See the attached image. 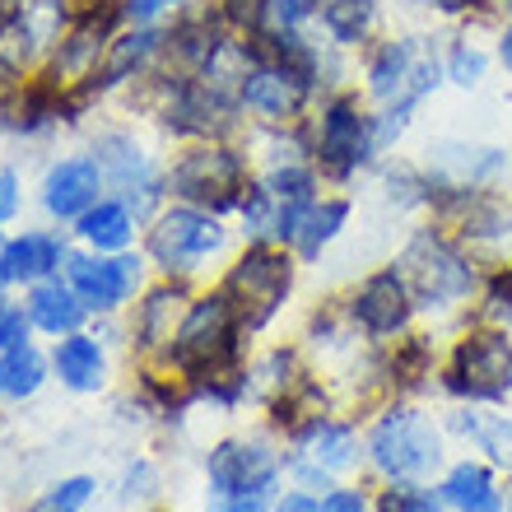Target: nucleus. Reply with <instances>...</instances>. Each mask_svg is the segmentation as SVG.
Segmentation results:
<instances>
[{
  "label": "nucleus",
  "mask_w": 512,
  "mask_h": 512,
  "mask_svg": "<svg viewBox=\"0 0 512 512\" xmlns=\"http://www.w3.org/2000/svg\"><path fill=\"white\" fill-rule=\"evenodd\" d=\"M378 512H443V494H429L419 485H391L378 499Z\"/></svg>",
  "instance_id": "obj_33"
},
{
  "label": "nucleus",
  "mask_w": 512,
  "mask_h": 512,
  "mask_svg": "<svg viewBox=\"0 0 512 512\" xmlns=\"http://www.w3.org/2000/svg\"><path fill=\"white\" fill-rule=\"evenodd\" d=\"M480 5H485L489 14H499V19H508L512 24V0H480Z\"/></svg>",
  "instance_id": "obj_43"
},
{
  "label": "nucleus",
  "mask_w": 512,
  "mask_h": 512,
  "mask_svg": "<svg viewBox=\"0 0 512 512\" xmlns=\"http://www.w3.org/2000/svg\"><path fill=\"white\" fill-rule=\"evenodd\" d=\"M28 322L24 308H10V303H0V350H14V345H24L28 340Z\"/></svg>",
  "instance_id": "obj_34"
},
{
  "label": "nucleus",
  "mask_w": 512,
  "mask_h": 512,
  "mask_svg": "<svg viewBox=\"0 0 512 512\" xmlns=\"http://www.w3.org/2000/svg\"><path fill=\"white\" fill-rule=\"evenodd\" d=\"M317 19H322L331 42L354 47V42H364L368 28H373V0H326Z\"/></svg>",
  "instance_id": "obj_24"
},
{
  "label": "nucleus",
  "mask_w": 512,
  "mask_h": 512,
  "mask_svg": "<svg viewBox=\"0 0 512 512\" xmlns=\"http://www.w3.org/2000/svg\"><path fill=\"white\" fill-rule=\"evenodd\" d=\"M280 475V461L266 443H224L210 452V485L215 494H252V489H270Z\"/></svg>",
  "instance_id": "obj_14"
},
{
  "label": "nucleus",
  "mask_w": 512,
  "mask_h": 512,
  "mask_svg": "<svg viewBox=\"0 0 512 512\" xmlns=\"http://www.w3.org/2000/svg\"><path fill=\"white\" fill-rule=\"evenodd\" d=\"M489 308H494V312H508V317H512V266L499 270V275L489 280Z\"/></svg>",
  "instance_id": "obj_36"
},
{
  "label": "nucleus",
  "mask_w": 512,
  "mask_h": 512,
  "mask_svg": "<svg viewBox=\"0 0 512 512\" xmlns=\"http://www.w3.org/2000/svg\"><path fill=\"white\" fill-rule=\"evenodd\" d=\"M345 219H350V201H340V196H331V201H312L308 215H303V224H298L294 247L303 256H322V247L345 229Z\"/></svg>",
  "instance_id": "obj_23"
},
{
  "label": "nucleus",
  "mask_w": 512,
  "mask_h": 512,
  "mask_svg": "<svg viewBox=\"0 0 512 512\" xmlns=\"http://www.w3.org/2000/svg\"><path fill=\"white\" fill-rule=\"evenodd\" d=\"M33 28L24 19H0V75H14L24 70V61L33 56Z\"/></svg>",
  "instance_id": "obj_29"
},
{
  "label": "nucleus",
  "mask_w": 512,
  "mask_h": 512,
  "mask_svg": "<svg viewBox=\"0 0 512 512\" xmlns=\"http://www.w3.org/2000/svg\"><path fill=\"white\" fill-rule=\"evenodd\" d=\"M485 52L475 47V42H457L452 47V56H447V66H443V75L452 84H461V89H475V84L485 80Z\"/></svg>",
  "instance_id": "obj_31"
},
{
  "label": "nucleus",
  "mask_w": 512,
  "mask_h": 512,
  "mask_svg": "<svg viewBox=\"0 0 512 512\" xmlns=\"http://www.w3.org/2000/svg\"><path fill=\"white\" fill-rule=\"evenodd\" d=\"M219 512H266V489H252V494H229V503Z\"/></svg>",
  "instance_id": "obj_38"
},
{
  "label": "nucleus",
  "mask_w": 512,
  "mask_h": 512,
  "mask_svg": "<svg viewBox=\"0 0 512 512\" xmlns=\"http://www.w3.org/2000/svg\"><path fill=\"white\" fill-rule=\"evenodd\" d=\"M19 210V177L10 168H0V229H5V219Z\"/></svg>",
  "instance_id": "obj_37"
},
{
  "label": "nucleus",
  "mask_w": 512,
  "mask_h": 512,
  "mask_svg": "<svg viewBox=\"0 0 512 512\" xmlns=\"http://www.w3.org/2000/svg\"><path fill=\"white\" fill-rule=\"evenodd\" d=\"M499 61H503V70L512 75V24L499 33Z\"/></svg>",
  "instance_id": "obj_42"
},
{
  "label": "nucleus",
  "mask_w": 512,
  "mask_h": 512,
  "mask_svg": "<svg viewBox=\"0 0 512 512\" xmlns=\"http://www.w3.org/2000/svg\"><path fill=\"white\" fill-rule=\"evenodd\" d=\"M415 312V294L405 289L401 270H382L354 294V322L364 326L368 336H396Z\"/></svg>",
  "instance_id": "obj_15"
},
{
  "label": "nucleus",
  "mask_w": 512,
  "mask_h": 512,
  "mask_svg": "<svg viewBox=\"0 0 512 512\" xmlns=\"http://www.w3.org/2000/svg\"><path fill=\"white\" fill-rule=\"evenodd\" d=\"M61 261V243L47 238V233H24V238H14L5 252H0V270H5V280L14 284H38L47 280Z\"/></svg>",
  "instance_id": "obj_19"
},
{
  "label": "nucleus",
  "mask_w": 512,
  "mask_h": 512,
  "mask_svg": "<svg viewBox=\"0 0 512 512\" xmlns=\"http://www.w3.org/2000/svg\"><path fill=\"white\" fill-rule=\"evenodd\" d=\"M275 512H322V503L308 499V494H289V499H284Z\"/></svg>",
  "instance_id": "obj_40"
},
{
  "label": "nucleus",
  "mask_w": 512,
  "mask_h": 512,
  "mask_svg": "<svg viewBox=\"0 0 512 512\" xmlns=\"http://www.w3.org/2000/svg\"><path fill=\"white\" fill-rule=\"evenodd\" d=\"M131 229H135L131 210L122 201H98L80 215V238L89 247H98V252H122L131 243Z\"/></svg>",
  "instance_id": "obj_22"
},
{
  "label": "nucleus",
  "mask_w": 512,
  "mask_h": 512,
  "mask_svg": "<svg viewBox=\"0 0 512 512\" xmlns=\"http://www.w3.org/2000/svg\"><path fill=\"white\" fill-rule=\"evenodd\" d=\"M42 378H47V364H42V354L33 350V345H14V350H5V359H0V391L5 396H33V391L42 387Z\"/></svg>",
  "instance_id": "obj_25"
},
{
  "label": "nucleus",
  "mask_w": 512,
  "mask_h": 512,
  "mask_svg": "<svg viewBox=\"0 0 512 512\" xmlns=\"http://www.w3.org/2000/svg\"><path fill=\"white\" fill-rule=\"evenodd\" d=\"M154 52V33H131V38L112 42V61H108V84H122L131 75V66H140Z\"/></svg>",
  "instance_id": "obj_32"
},
{
  "label": "nucleus",
  "mask_w": 512,
  "mask_h": 512,
  "mask_svg": "<svg viewBox=\"0 0 512 512\" xmlns=\"http://www.w3.org/2000/svg\"><path fill=\"white\" fill-rule=\"evenodd\" d=\"M70 289L80 294L84 308L108 312L117 308L135 284H140V261L135 256H117V261H103V256H70Z\"/></svg>",
  "instance_id": "obj_13"
},
{
  "label": "nucleus",
  "mask_w": 512,
  "mask_h": 512,
  "mask_svg": "<svg viewBox=\"0 0 512 512\" xmlns=\"http://www.w3.org/2000/svg\"><path fill=\"white\" fill-rule=\"evenodd\" d=\"M447 387L471 396V401H494L503 391H512V345L499 331L485 336H466L452 354L447 368Z\"/></svg>",
  "instance_id": "obj_9"
},
{
  "label": "nucleus",
  "mask_w": 512,
  "mask_h": 512,
  "mask_svg": "<svg viewBox=\"0 0 512 512\" xmlns=\"http://www.w3.org/2000/svg\"><path fill=\"white\" fill-rule=\"evenodd\" d=\"M89 494H94V480H89V475H75V480L52 485L28 512H80L84 503H89Z\"/></svg>",
  "instance_id": "obj_30"
},
{
  "label": "nucleus",
  "mask_w": 512,
  "mask_h": 512,
  "mask_svg": "<svg viewBox=\"0 0 512 512\" xmlns=\"http://www.w3.org/2000/svg\"><path fill=\"white\" fill-rule=\"evenodd\" d=\"M508 168V154L471 140H438L429 145V187L438 191H480Z\"/></svg>",
  "instance_id": "obj_11"
},
{
  "label": "nucleus",
  "mask_w": 512,
  "mask_h": 512,
  "mask_svg": "<svg viewBox=\"0 0 512 512\" xmlns=\"http://www.w3.org/2000/svg\"><path fill=\"white\" fill-rule=\"evenodd\" d=\"M56 373L70 391H98L103 387V350H98L89 336H75L70 331L61 345H56Z\"/></svg>",
  "instance_id": "obj_21"
},
{
  "label": "nucleus",
  "mask_w": 512,
  "mask_h": 512,
  "mask_svg": "<svg viewBox=\"0 0 512 512\" xmlns=\"http://www.w3.org/2000/svg\"><path fill=\"white\" fill-rule=\"evenodd\" d=\"M373 154H378V145H373V117L359 108L354 94H336L322 108L317 140H312L317 168H322L326 177H350V173H359Z\"/></svg>",
  "instance_id": "obj_4"
},
{
  "label": "nucleus",
  "mask_w": 512,
  "mask_h": 512,
  "mask_svg": "<svg viewBox=\"0 0 512 512\" xmlns=\"http://www.w3.org/2000/svg\"><path fill=\"white\" fill-rule=\"evenodd\" d=\"M98 182H103V168H98L94 159L56 163L52 173H47V182H42V205H47L56 219H75L98 201Z\"/></svg>",
  "instance_id": "obj_16"
},
{
  "label": "nucleus",
  "mask_w": 512,
  "mask_h": 512,
  "mask_svg": "<svg viewBox=\"0 0 512 512\" xmlns=\"http://www.w3.org/2000/svg\"><path fill=\"white\" fill-rule=\"evenodd\" d=\"M163 5H173V0H126V14L145 24V19H154V14L163 10Z\"/></svg>",
  "instance_id": "obj_39"
},
{
  "label": "nucleus",
  "mask_w": 512,
  "mask_h": 512,
  "mask_svg": "<svg viewBox=\"0 0 512 512\" xmlns=\"http://www.w3.org/2000/svg\"><path fill=\"white\" fill-rule=\"evenodd\" d=\"M429 10H438V14H466V10H475L480 0H424Z\"/></svg>",
  "instance_id": "obj_41"
},
{
  "label": "nucleus",
  "mask_w": 512,
  "mask_h": 512,
  "mask_svg": "<svg viewBox=\"0 0 512 512\" xmlns=\"http://www.w3.org/2000/svg\"><path fill=\"white\" fill-rule=\"evenodd\" d=\"M108 47V19H84L56 52V80L61 84H80L98 70V56Z\"/></svg>",
  "instance_id": "obj_18"
},
{
  "label": "nucleus",
  "mask_w": 512,
  "mask_h": 512,
  "mask_svg": "<svg viewBox=\"0 0 512 512\" xmlns=\"http://www.w3.org/2000/svg\"><path fill=\"white\" fill-rule=\"evenodd\" d=\"M238 308L233 298L219 289V294L191 303V312L182 317L177 326V345H173V359L191 373H215L224 359L233 354V336H238Z\"/></svg>",
  "instance_id": "obj_6"
},
{
  "label": "nucleus",
  "mask_w": 512,
  "mask_h": 512,
  "mask_svg": "<svg viewBox=\"0 0 512 512\" xmlns=\"http://www.w3.org/2000/svg\"><path fill=\"white\" fill-rule=\"evenodd\" d=\"M461 429L471 433L499 466H512V415H480L475 410V415L461 419Z\"/></svg>",
  "instance_id": "obj_28"
},
{
  "label": "nucleus",
  "mask_w": 512,
  "mask_h": 512,
  "mask_svg": "<svg viewBox=\"0 0 512 512\" xmlns=\"http://www.w3.org/2000/svg\"><path fill=\"white\" fill-rule=\"evenodd\" d=\"M177 303H182V289H154V294L140 303V317H135V336L145 345H159V340L173 336V317Z\"/></svg>",
  "instance_id": "obj_26"
},
{
  "label": "nucleus",
  "mask_w": 512,
  "mask_h": 512,
  "mask_svg": "<svg viewBox=\"0 0 512 512\" xmlns=\"http://www.w3.org/2000/svg\"><path fill=\"white\" fill-rule=\"evenodd\" d=\"M0 294H5V270H0Z\"/></svg>",
  "instance_id": "obj_44"
},
{
  "label": "nucleus",
  "mask_w": 512,
  "mask_h": 512,
  "mask_svg": "<svg viewBox=\"0 0 512 512\" xmlns=\"http://www.w3.org/2000/svg\"><path fill=\"white\" fill-rule=\"evenodd\" d=\"M289 284H294V261L284 252H275V247H252V252L229 270L224 294L233 298L238 322H243L247 331H256V326H266L270 317L280 312Z\"/></svg>",
  "instance_id": "obj_5"
},
{
  "label": "nucleus",
  "mask_w": 512,
  "mask_h": 512,
  "mask_svg": "<svg viewBox=\"0 0 512 512\" xmlns=\"http://www.w3.org/2000/svg\"><path fill=\"white\" fill-rule=\"evenodd\" d=\"M247 182L243 159L224 145H201L182 154L173 168V191L187 205H210V210H229V205H243Z\"/></svg>",
  "instance_id": "obj_7"
},
{
  "label": "nucleus",
  "mask_w": 512,
  "mask_h": 512,
  "mask_svg": "<svg viewBox=\"0 0 512 512\" xmlns=\"http://www.w3.org/2000/svg\"><path fill=\"white\" fill-rule=\"evenodd\" d=\"M219 247H224V229H219L215 215H205L201 205H177L149 233V256L163 270H177V275L201 270Z\"/></svg>",
  "instance_id": "obj_8"
},
{
  "label": "nucleus",
  "mask_w": 512,
  "mask_h": 512,
  "mask_svg": "<svg viewBox=\"0 0 512 512\" xmlns=\"http://www.w3.org/2000/svg\"><path fill=\"white\" fill-rule=\"evenodd\" d=\"M326 0H261V33L256 38H275V33H298V28L322 14Z\"/></svg>",
  "instance_id": "obj_27"
},
{
  "label": "nucleus",
  "mask_w": 512,
  "mask_h": 512,
  "mask_svg": "<svg viewBox=\"0 0 512 512\" xmlns=\"http://www.w3.org/2000/svg\"><path fill=\"white\" fill-rule=\"evenodd\" d=\"M308 94H312L308 75L294 66H284V61H275V56H266V52H256V66L247 70L243 89H238L243 108L275 126L294 122L298 112L308 108Z\"/></svg>",
  "instance_id": "obj_10"
},
{
  "label": "nucleus",
  "mask_w": 512,
  "mask_h": 512,
  "mask_svg": "<svg viewBox=\"0 0 512 512\" xmlns=\"http://www.w3.org/2000/svg\"><path fill=\"white\" fill-rule=\"evenodd\" d=\"M322 512H368V503L359 489H331L322 499Z\"/></svg>",
  "instance_id": "obj_35"
},
{
  "label": "nucleus",
  "mask_w": 512,
  "mask_h": 512,
  "mask_svg": "<svg viewBox=\"0 0 512 512\" xmlns=\"http://www.w3.org/2000/svg\"><path fill=\"white\" fill-rule=\"evenodd\" d=\"M508 512H512V503H508Z\"/></svg>",
  "instance_id": "obj_45"
},
{
  "label": "nucleus",
  "mask_w": 512,
  "mask_h": 512,
  "mask_svg": "<svg viewBox=\"0 0 512 512\" xmlns=\"http://www.w3.org/2000/svg\"><path fill=\"white\" fill-rule=\"evenodd\" d=\"M438 75H443V66L419 52L415 38H387L368 56V94L401 112H415L424 94H433Z\"/></svg>",
  "instance_id": "obj_3"
},
{
  "label": "nucleus",
  "mask_w": 512,
  "mask_h": 512,
  "mask_svg": "<svg viewBox=\"0 0 512 512\" xmlns=\"http://www.w3.org/2000/svg\"><path fill=\"white\" fill-rule=\"evenodd\" d=\"M401 280L405 289L419 298V303H429V308H447V303H461V298L475 289V266L471 256L452 247L443 233L433 229H419L410 238V247L401 252Z\"/></svg>",
  "instance_id": "obj_2"
},
{
  "label": "nucleus",
  "mask_w": 512,
  "mask_h": 512,
  "mask_svg": "<svg viewBox=\"0 0 512 512\" xmlns=\"http://www.w3.org/2000/svg\"><path fill=\"white\" fill-rule=\"evenodd\" d=\"M359 461V438H354L345 424H308L303 438H298V457H294V480L303 489H317V485H331V475L350 471Z\"/></svg>",
  "instance_id": "obj_12"
},
{
  "label": "nucleus",
  "mask_w": 512,
  "mask_h": 512,
  "mask_svg": "<svg viewBox=\"0 0 512 512\" xmlns=\"http://www.w3.org/2000/svg\"><path fill=\"white\" fill-rule=\"evenodd\" d=\"M438 494L457 512H503V494H499V485H494V475H489L485 466H475V461L452 466Z\"/></svg>",
  "instance_id": "obj_20"
},
{
  "label": "nucleus",
  "mask_w": 512,
  "mask_h": 512,
  "mask_svg": "<svg viewBox=\"0 0 512 512\" xmlns=\"http://www.w3.org/2000/svg\"><path fill=\"white\" fill-rule=\"evenodd\" d=\"M368 457L382 475H391L396 485H415V480H429L438 466H443V438L429 419L410 410V405H396L373 424V438H368Z\"/></svg>",
  "instance_id": "obj_1"
},
{
  "label": "nucleus",
  "mask_w": 512,
  "mask_h": 512,
  "mask_svg": "<svg viewBox=\"0 0 512 512\" xmlns=\"http://www.w3.org/2000/svg\"><path fill=\"white\" fill-rule=\"evenodd\" d=\"M28 317H33V326L52 331V336H70V331L84 322V303L70 284L38 280L33 294H28Z\"/></svg>",
  "instance_id": "obj_17"
}]
</instances>
